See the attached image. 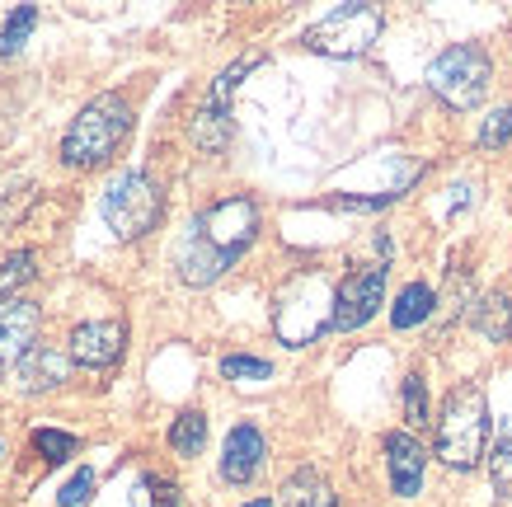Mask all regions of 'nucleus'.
Returning <instances> with one entry per match:
<instances>
[{
    "instance_id": "obj_24",
    "label": "nucleus",
    "mask_w": 512,
    "mask_h": 507,
    "mask_svg": "<svg viewBox=\"0 0 512 507\" xmlns=\"http://www.w3.org/2000/svg\"><path fill=\"white\" fill-rule=\"evenodd\" d=\"M221 376H226V381H268V376H273V367H268L264 357L231 353V357H221Z\"/></svg>"
},
{
    "instance_id": "obj_3",
    "label": "nucleus",
    "mask_w": 512,
    "mask_h": 507,
    "mask_svg": "<svg viewBox=\"0 0 512 507\" xmlns=\"http://www.w3.org/2000/svg\"><path fill=\"white\" fill-rule=\"evenodd\" d=\"M334 292L329 277L320 268L311 273H296L278 296H273V334L287 343V348H306L315 338L334 329Z\"/></svg>"
},
{
    "instance_id": "obj_20",
    "label": "nucleus",
    "mask_w": 512,
    "mask_h": 507,
    "mask_svg": "<svg viewBox=\"0 0 512 507\" xmlns=\"http://www.w3.org/2000/svg\"><path fill=\"white\" fill-rule=\"evenodd\" d=\"M264 62V57H259V52H249V57H240V62L235 66H226V71H221L217 80H212V90H207V104H217V108H231V94L240 90V80L249 76V71H254V66Z\"/></svg>"
},
{
    "instance_id": "obj_9",
    "label": "nucleus",
    "mask_w": 512,
    "mask_h": 507,
    "mask_svg": "<svg viewBox=\"0 0 512 507\" xmlns=\"http://www.w3.org/2000/svg\"><path fill=\"white\" fill-rule=\"evenodd\" d=\"M71 362L85 371H109L127 348V324L123 320H85L71 329Z\"/></svg>"
},
{
    "instance_id": "obj_25",
    "label": "nucleus",
    "mask_w": 512,
    "mask_h": 507,
    "mask_svg": "<svg viewBox=\"0 0 512 507\" xmlns=\"http://www.w3.org/2000/svg\"><path fill=\"white\" fill-rule=\"evenodd\" d=\"M33 451L47 456V461H66V456L76 451V437H71V432H57V428H38L33 432Z\"/></svg>"
},
{
    "instance_id": "obj_7",
    "label": "nucleus",
    "mask_w": 512,
    "mask_h": 507,
    "mask_svg": "<svg viewBox=\"0 0 512 507\" xmlns=\"http://www.w3.org/2000/svg\"><path fill=\"white\" fill-rule=\"evenodd\" d=\"M193 231L235 263L249 245H254V235H259V207L249 198H221L202 216H193Z\"/></svg>"
},
{
    "instance_id": "obj_6",
    "label": "nucleus",
    "mask_w": 512,
    "mask_h": 507,
    "mask_svg": "<svg viewBox=\"0 0 512 507\" xmlns=\"http://www.w3.org/2000/svg\"><path fill=\"white\" fill-rule=\"evenodd\" d=\"M381 10L376 5H339L320 24L306 29V47L320 57H362L381 38Z\"/></svg>"
},
{
    "instance_id": "obj_29",
    "label": "nucleus",
    "mask_w": 512,
    "mask_h": 507,
    "mask_svg": "<svg viewBox=\"0 0 512 507\" xmlns=\"http://www.w3.org/2000/svg\"><path fill=\"white\" fill-rule=\"evenodd\" d=\"M245 507H273V503H268V498H254V503H245Z\"/></svg>"
},
{
    "instance_id": "obj_19",
    "label": "nucleus",
    "mask_w": 512,
    "mask_h": 507,
    "mask_svg": "<svg viewBox=\"0 0 512 507\" xmlns=\"http://www.w3.org/2000/svg\"><path fill=\"white\" fill-rule=\"evenodd\" d=\"M489 479L494 489L512 503V418H503V428L494 437V451H489Z\"/></svg>"
},
{
    "instance_id": "obj_14",
    "label": "nucleus",
    "mask_w": 512,
    "mask_h": 507,
    "mask_svg": "<svg viewBox=\"0 0 512 507\" xmlns=\"http://www.w3.org/2000/svg\"><path fill=\"white\" fill-rule=\"evenodd\" d=\"M193 146H202L207 155H217L231 146V108L202 104L193 113Z\"/></svg>"
},
{
    "instance_id": "obj_23",
    "label": "nucleus",
    "mask_w": 512,
    "mask_h": 507,
    "mask_svg": "<svg viewBox=\"0 0 512 507\" xmlns=\"http://www.w3.org/2000/svg\"><path fill=\"white\" fill-rule=\"evenodd\" d=\"M174 503H179V489L160 475H146L137 489H132V507H174Z\"/></svg>"
},
{
    "instance_id": "obj_4",
    "label": "nucleus",
    "mask_w": 512,
    "mask_h": 507,
    "mask_svg": "<svg viewBox=\"0 0 512 507\" xmlns=\"http://www.w3.org/2000/svg\"><path fill=\"white\" fill-rule=\"evenodd\" d=\"M165 212V193L146 169H123L109 188H104V221H109L113 240H141Z\"/></svg>"
},
{
    "instance_id": "obj_10",
    "label": "nucleus",
    "mask_w": 512,
    "mask_h": 507,
    "mask_svg": "<svg viewBox=\"0 0 512 507\" xmlns=\"http://www.w3.org/2000/svg\"><path fill=\"white\" fill-rule=\"evenodd\" d=\"M38 329H43V315H38L33 301L0 296V376H5V367H19V357L29 353V348H38L33 343Z\"/></svg>"
},
{
    "instance_id": "obj_30",
    "label": "nucleus",
    "mask_w": 512,
    "mask_h": 507,
    "mask_svg": "<svg viewBox=\"0 0 512 507\" xmlns=\"http://www.w3.org/2000/svg\"><path fill=\"white\" fill-rule=\"evenodd\" d=\"M0 456H5V446H0Z\"/></svg>"
},
{
    "instance_id": "obj_28",
    "label": "nucleus",
    "mask_w": 512,
    "mask_h": 507,
    "mask_svg": "<svg viewBox=\"0 0 512 507\" xmlns=\"http://www.w3.org/2000/svg\"><path fill=\"white\" fill-rule=\"evenodd\" d=\"M90 493H94V470H80V475L66 479L62 507H85V503H90Z\"/></svg>"
},
{
    "instance_id": "obj_1",
    "label": "nucleus",
    "mask_w": 512,
    "mask_h": 507,
    "mask_svg": "<svg viewBox=\"0 0 512 507\" xmlns=\"http://www.w3.org/2000/svg\"><path fill=\"white\" fill-rule=\"evenodd\" d=\"M127 132H132V104L123 94H94L62 132V165L66 169L109 165L118 146L127 141Z\"/></svg>"
},
{
    "instance_id": "obj_22",
    "label": "nucleus",
    "mask_w": 512,
    "mask_h": 507,
    "mask_svg": "<svg viewBox=\"0 0 512 507\" xmlns=\"http://www.w3.org/2000/svg\"><path fill=\"white\" fill-rule=\"evenodd\" d=\"M33 29H38V5H19L15 15H10V24L0 29V57H15Z\"/></svg>"
},
{
    "instance_id": "obj_8",
    "label": "nucleus",
    "mask_w": 512,
    "mask_h": 507,
    "mask_svg": "<svg viewBox=\"0 0 512 507\" xmlns=\"http://www.w3.org/2000/svg\"><path fill=\"white\" fill-rule=\"evenodd\" d=\"M386 301V263H367V268H353V273L339 282L334 292V329L339 334H353L372 320Z\"/></svg>"
},
{
    "instance_id": "obj_11",
    "label": "nucleus",
    "mask_w": 512,
    "mask_h": 507,
    "mask_svg": "<svg viewBox=\"0 0 512 507\" xmlns=\"http://www.w3.org/2000/svg\"><path fill=\"white\" fill-rule=\"evenodd\" d=\"M386 470H390V489L400 493V498H414L423 489V470H428V451L414 432H386Z\"/></svg>"
},
{
    "instance_id": "obj_21",
    "label": "nucleus",
    "mask_w": 512,
    "mask_h": 507,
    "mask_svg": "<svg viewBox=\"0 0 512 507\" xmlns=\"http://www.w3.org/2000/svg\"><path fill=\"white\" fill-rule=\"evenodd\" d=\"M400 400H404V423L409 428H428V381H423V371L404 376Z\"/></svg>"
},
{
    "instance_id": "obj_2",
    "label": "nucleus",
    "mask_w": 512,
    "mask_h": 507,
    "mask_svg": "<svg viewBox=\"0 0 512 507\" xmlns=\"http://www.w3.org/2000/svg\"><path fill=\"white\" fill-rule=\"evenodd\" d=\"M484 451H489V400L480 381H466L451 390L437 414V456L451 470H475Z\"/></svg>"
},
{
    "instance_id": "obj_15",
    "label": "nucleus",
    "mask_w": 512,
    "mask_h": 507,
    "mask_svg": "<svg viewBox=\"0 0 512 507\" xmlns=\"http://www.w3.org/2000/svg\"><path fill=\"white\" fill-rule=\"evenodd\" d=\"M470 324H475L489 343H508L512 338V296L508 292H489L480 306H475Z\"/></svg>"
},
{
    "instance_id": "obj_17",
    "label": "nucleus",
    "mask_w": 512,
    "mask_h": 507,
    "mask_svg": "<svg viewBox=\"0 0 512 507\" xmlns=\"http://www.w3.org/2000/svg\"><path fill=\"white\" fill-rule=\"evenodd\" d=\"M282 493H287V507H334V489L315 470H296Z\"/></svg>"
},
{
    "instance_id": "obj_13",
    "label": "nucleus",
    "mask_w": 512,
    "mask_h": 507,
    "mask_svg": "<svg viewBox=\"0 0 512 507\" xmlns=\"http://www.w3.org/2000/svg\"><path fill=\"white\" fill-rule=\"evenodd\" d=\"M19 385L29 390V395H38V390H57V385H66V376H71V357L57 353V348H29V353L19 357Z\"/></svg>"
},
{
    "instance_id": "obj_12",
    "label": "nucleus",
    "mask_w": 512,
    "mask_h": 507,
    "mask_svg": "<svg viewBox=\"0 0 512 507\" xmlns=\"http://www.w3.org/2000/svg\"><path fill=\"white\" fill-rule=\"evenodd\" d=\"M264 456H268L264 432L254 428V423H235L226 432V446H221V479L226 484H249V479L259 475Z\"/></svg>"
},
{
    "instance_id": "obj_27",
    "label": "nucleus",
    "mask_w": 512,
    "mask_h": 507,
    "mask_svg": "<svg viewBox=\"0 0 512 507\" xmlns=\"http://www.w3.org/2000/svg\"><path fill=\"white\" fill-rule=\"evenodd\" d=\"M33 249H15V254H5L0 259V287H24L33 277Z\"/></svg>"
},
{
    "instance_id": "obj_18",
    "label": "nucleus",
    "mask_w": 512,
    "mask_h": 507,
    "mask_svg": "<svg viewBox=\"0 0 512 507\" xmlns=\"http://www.w3.org/2000/svg\"><path fill=\"white\" fill-rule=\"evenodd\" d=\"M170 446H174V456H198L202 446H207V414L202 409H184L170 428Z\"/></svg>"
},
{
    "instance_id": "obj_16",
    "label": "nucleus",
    "mask_w": 512,
    "mask_h": 507,
    "mask_svg": "<svg viewBox=\"0 0 512 507\" xmlns=\"http://www.w3.org/2000/svg\"><path fill=\"white\" fill-rule=\"evenodd\" d=\"M433 306H437L433 287H428V282H409V287L395 296V306H390V324H395V329H414V324H423L433 315Z\"/></svg>"
},
{
    "instance_id": "obj_26",
    "label": "nucleus",
    "mask_w": 512,
    "mask_h": 507,
    "mask_svg": "<svg viewBox=\"0 0 512 507\" xmlns=\"http://www.w3.org/2000/svg\"><path fill=\"white\" fill-rule=\"evenodd\" d=\"M512 141V108H494L480 127V146L484 151H498V146H508Z\"/></svg>"
},
{
    "instance_id": "obj_5",
    "label": "nucleus",
    "mask_w": 512,
    "mask_h": 507,
    "mask_svg": "<svg viewBox=\"0 0 512 507\" xmlns=\"http://www.w3.org/2000/svg\"><path fill=\"white\" fill-rule=\"evenodd\" d=\"M489 80H494V66L475 43L447 47L433 66H428V90L442 99L447 108L466 113V108H480L484 94H489Z\"/></svg>"
}]
</instances>
